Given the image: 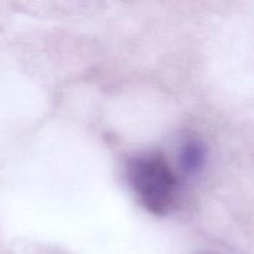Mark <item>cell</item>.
Wrapping results in <instances>:
<instances>
[{"label": "cell", "instance_id": "obj_1", "mask_svg": "<svg viewBox=\"0 0 254 254\" xmlns=\"http://www.w3.org/2000/svg\"><path fill=\"white\" fill-rule=\"evenodd\" d=\"M127 178L139 202L155 215H164L175 200L178 181L166 159L159 153L134 156L127 165Z\"/></svg>", "mask_w": 254, "mask_h": 254}, {"label": "cell", "instance_id": "obj_2", "mask_svg": "<svg viewBox=\"0 0 254 254\" xmlns=\"http://www.w3.org/2000/svg\"><path fill=\"white\" fill-rule=\"evenodd\" d=\"M203 161H205V150L200 144L196 141H190L184 146L181 154V164L184 170L195 173L202 166Z\"/></svg>", "mask_w": 254, "mask_h": 254}]
</instances>
